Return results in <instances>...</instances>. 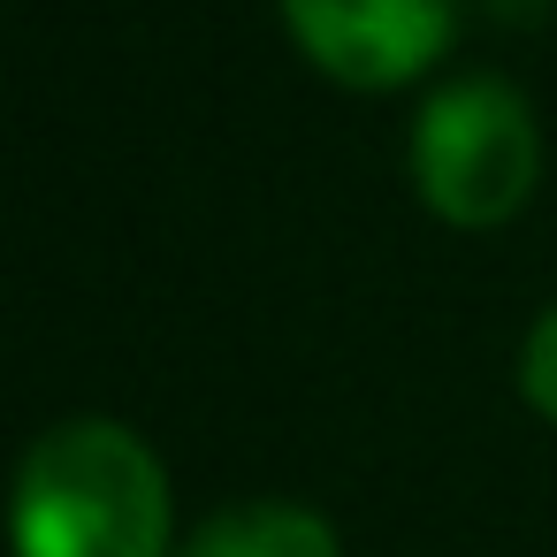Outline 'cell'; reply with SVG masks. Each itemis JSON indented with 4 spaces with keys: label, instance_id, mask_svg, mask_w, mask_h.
I'll return each mask as SVG.
<instances>
[{
    "label": "cell",
    "instance_id": "cell-1",
    "mask_svg": "<svg viewBox=\"0 0 557 557\" xmlns=\"http://www.w3.org/2000/svg\"><path fill=\"white\" fill-rule=\"evenodd\" d=\"M16 557H169V473L123 420H62L9 496Z\"/></svg>",
    "mask_w": 557,
    "mask_h": 557
},
{
    "label": "cell",
    "instance_id": "cell-2",
    "mask_svg": "<svg viewBox=\"0 0 557 557\" xmlns=\"http://www.w3.org/2000/svg\"><path fill=\"white\" fill-rule=\"evenodd\" d=\"M534 176H542V131L504 77H458L420 108L412 184L443 222L496 230L534 199Z\"/></svg>",
    "mask_w": 557,
    "mask_h": 557
},
{
    "label": "cell",
    "instance_id": "cell-3",
    "mask_svg": "<svg viewBox=\"0 0 557 557\" xmlns=\"http://www.w3.org/2000/svg\"><path fill=\"white\" fill-rule=\"evenodd\" d=\"M283 24L313 70L359 92L412 85L428 62H443L458 32V0H283Z\"/></svg>",
    "mask_w": 557,
    "mask_h": 557
},
{
    "label": "cell",
    "instance_id": "cell-4",
    "mask_svg": "<svg viewBox=\"0 0 557 557\" xmlns=\"http://www.w3.org/2000/svg\"><path fill=\"white\" fill-rule=\"evenodd\" d=\"M176 557H344L336 527L306 504H237L214 511Z\"/></svg>",
    "mask_w": 557,
    "mask_h": 557
},
{
    "label": "cell",
    "instance_id": "cell-5",
    "mask_svg": "<svg viewBox=\"0 0 557 557\" xmlns=\"http://www.w3.org/2000/svg\"><path fill=\"white\" fill-rule=\"evenodd\" d=\"M519 397L557 428V306L527 329V351H519Z\"/></svg>",
    "mask_w": 557,
    "mask_h": 557
}]
</instances>
